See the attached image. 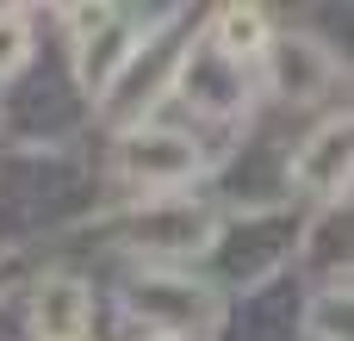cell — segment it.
<instances>
[{
	"instance_id": "obj_1",
	"label": "cell",
	"mask_w": 354,
	"mask_h": 341,
	"mask_svg": "<svg viewBox=\"0 0 354 341\" xmlns=\"http://www.w3.org/2000/svg\"><path fill=\"white\" fill-rule=\"evenodd\" d=\"M118 168L131 180H149V186H174V180H193L199 174V149L193 137L180 130H131L118 143Z\"/></svg>"
},
{
	"instance_id": "obj_2",
	"label": "cell",
	"mask_w": 354,
	"mask_h": 341,
	"mask_svg": "<svg viewBox=\"0 0 354 341\" xmlns=\"http://www.w3.org/2000/svg\"><path fill=\"white\" fill-rule=\"evenodd\" d=\"M205 242H212V217L205 211H187V205H156L131 230V249L137 255H193Z\"/></svg>"
},
{
	"instance_id": "obj_3",
	"label": "cell",
	"mask_w": 354,
	"mask_h": 341,
	"mask_svg": "<svg viewBox=\"0 0 354 341\" xmlns=\"http://www.w3.org/2000/svg\"><path fill=\"white\" fill-rule=\"evenodd\" d=\"M31 317H37V335L44 341H81V323H87V286L75 273H56L37 286L31 298Z\"/></svg>"
},
{
	"instance_id": "obj_4",
	"label": "cell",
	"mask_w": 354,
	"mask_h": 341,
	"mask_svg": "<svg viewBox=\"0 0 354 341\" xmlns=\"http://www.w3.org/2000/svg\"><path fill=\"white\" fill-rule=\"evenodd\" d=\"M137 304L149 311V323H168V329H187V323H212L218 304L205 286L193 280H143L137 286Z\"/></svg>"
},
{
	"instance_id": "obj_5",
	"label": "cell",
	"mask_w": 354,
	"mask_h": 341,
	"mask_svg": "<svg viewBox=\"0 0 354 341\" xmlns=\"http://www.w3.org/2000/svg\"><path fill=\"white\" fill-rule=\"evenodd\" d=\"M292 174H299L305 186H324V193H336V186H342V174H348V124H342V118L317 124V130L305 137V149H299Z\"/></svg>"
},
{
	"instance_id": "obj_6",
	"label": "cell",
	"mask_w": 354,
	"mask_h": 341,
	"mask_svg": "<svg viewBox=\"0 0 354 341\" xmlns=\"http://www.w3.org/2000/svg\"><path fill=\"white\" fill-rule=\"evenodd\" d=\"M324 75H330V56H324L311 37L280 43V56H274V87H280V93L305 99V93H317V87H324Z\"/></svg>"
},
{
	"instance_id": "obj_7",
	"label": "cell",
	"mask_w": 354,
	"mask_h": 341,
	"mask_svg": "<svg viewBox=\"0 0 354 341\" xmlns=\"http://www.w3.org/2000/svg\"><path fill=\"white\" fill-rule=\"evenodd\" d=\"M218 50H224L230 62L261 56V50H268V19H261V6H224V12H218Z\"/></svg>"
},
{
	"instance_id": "obj_8",
	"label": "cell",
	"mask_w": 354,
	"mask_h": 341,
	"mask_svg": "<svg viewBox=\"0 0 354 341\" xmlns=\"http://www.w3.org/2000/svg\"><path fill=\"white\" fill-rule=\"evenodd\" d=\"M25 50H31V37H25L19 12H0V75H12L25 62Z\"/></svg>"
},
{
	"instance_id": "obj_9",
	"label": "cell",
	"mask_w": 354,
	"mask_h": 341,
	"mask_svg": "<svg viewBox=\"0 0 354 341\" xmlns=\"http://www.w3.org/2000/svg\"><path fill=\"white\" fill-rule=\"evenodd\" d=\"M149 341H180V335H149Z\"/></svg>"
}]
</instances>
